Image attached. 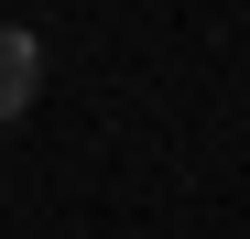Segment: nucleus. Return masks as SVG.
I'll return each instance as SVG.
<instances>
[{
    "mask_svg": "<svg viewBox=\"0 0 250 239\" xmlns=\"http://www.w3.org/2000/svg\"><path fill=\"white\" fill-rule=\"evenodd\" d=\"M33 87H44V44L0 22V120H22V109H33Z\"/></svg>",
    "mask_w": 250,
    "mask_h": 239,
    "instance_id": "f257e3e1",
    "label": "nucleus"
}]
</instances>
